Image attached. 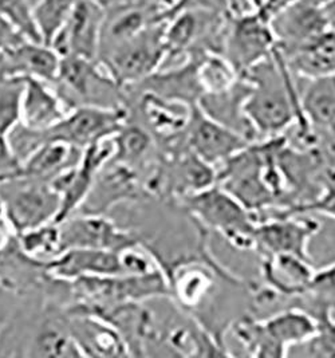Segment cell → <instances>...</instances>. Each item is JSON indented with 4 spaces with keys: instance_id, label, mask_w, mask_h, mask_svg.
Masks as SVG:
<instances>
[{
    "instance_id": "1",
    "label": "cell",
    "mask_w": 335,
    "mask_h": 358,
    "mask_svg": "<svg viewBox=\"0 0 335 358\" xmlns=\"http://www.w3.org/2000/svg\"><path fill=\"white\" fill-rule=\"evenodd\" d=\"M243 78L251 83L244 114L257 138L282 136L297 124L301 144L306 147L314 144L315 131L304 117L292 71L279 50L275 49L270 58L252 67Z\"/></svg>"
},
{
    "instance_id": "2",
    "label": "cell",
    "mask_w": 335,
    "mask_h": 358,
    "mask_svg": "<svg viewBox=\"0 0 335 358\" xmlns=\"http://www.w3.org/2000/svg\"><path fill=\"white\" fill-rule=\"evenodd\" d=\"M51 86L67 112L82 106L127 108V90L94 59L74 55L61 58Z\"/></svg>"
},
{
    "instance_id": "3",
    "label": "cell",
    "mask_w": 335,
    "mask_h": 358,
    "mask_svg": "<svg viewBox=\"0 0 335 358\" xmlns=\"http://www.w3.org/2000/svg\"><path fill=\"white\" fill-rule=\"evenodd\" d=\"M206 228L213 229L241 251L255 248L257 217L234 196L215 184L206 189L173 200Z\"/></svg>"
},
{
    "instance_id": "4",
    "label": "cell",
    "mask_w": 335,
    "mask_h": 358,
    "mask_svg": "<svg viewBox=\"0 0 335 358\" xmlns=\"http://www.w3.org/2000/svg\"><path fill=\"white\" fill-rule=\"evenodd\" d=\"M166 57L165 22H159L102 54L98 62L127 89L160 70Z\"/></svg>"
},
{
    "instance_id": "5",
    "label": "cell",
    "mask_w": 335,
    "mask_h": 358,
    "mask_svg": "<svg viewBox=\"0 0 335 358\" xmlns=\"http://www.w3.org/2000/svg\"><path fill=\"white\" fill-rule=\"evenodd\" d=\"M275 49L276 41L270 20L257 10H245L228 17L222 55L239 77L270 58Z\"/></svg>"
},
{
    "instance_id": "6",
    "label": "cell",
    "mask_w": 335,
    "mask_h": 358,
    "mask_svg": "<svg viewBox=\"0 0 335 358\" xmlns=\"http://www.w3.org/2000/svg\"><path fill=\"white\" fill-rule=\"evenodd\" d=\"M0 200L16 235L55 222L61 197L48 181L15 178L0 182Z\"/></svg>"
},
{
    "instance_id": "7",
    "label": "cell",
    "mask_w": 335,
    "mask_h": 358,
    "mask_svg": "<svg viewBox=\"0 0 335 358\" xmlns=\"http://www.w3.org/2000/svg\"><path fill=\"white\" fill-rule=\"evenodd\" d=\"M128 117V108L82 106L67 112L57 125L48 131H34L35 140L38 147L46 141H62L83 149L98 140L114 136Z\"/></svg>"
},
{
    "instance_id": "8",
    "label": "cell",
    "mask_w": 335,
    "mask_h": 358,
    "mask_svg": "<svg viewBox=\"0 0 335 358\" xmlns=\"http://www.w3.org/2000/svg\"><path fill=\"white\" fill-rule=\"evenodd\" d=\"M59 227L62 251L90 248L121 252L143 242L141 234L120 227L102 213H74L59 223Z\"/></svg>"
},
{
    "instance_id": "9",
    "label": "cell",
    "mask_w": 335,
    "mask_h": 358,
    "mask_svg": "<svg viewBox=\"0 0 335 358\" xmlns=\"http://www.w3.org/2000/svg\"><path fill=\"white\" fill-rule=\"evenodd\" d=\"M320 227L318 220L302 215L270 216L256 224L254 250L260 257L287 254L311 262L308 245Z\"/></svg>"
},
{
    "instance_id": "10",
    "label": "cell",
    "mask_w": 335,
    "mask_h": 358,
    "mask_svg": "<svg viewBox=\"0 0 335 358\" xmlns=\"http://www.w3.org/2000/svg\"><path fill=\"white\" fill-rule=\"evenodd\" d=\"M104 8L96 0H78L50 45L61 57H82L98 61Z\"/></svg>"
},
{
    "instance_id": "11",
    "label": "cell",
    "mask_w": 335,
    "mask_h": 358,
    "mask_svg": "<svg viewBox=\"0 0 335 358\" xmlns=\"http://www.w3.org/2000/svg\"><path fill=\"white\" fill-rule=\"evenodd\" d=\"M250 144L251 141L239 133L209 118L197 105L191 106L185 145L203 162L213 166L220 165Z\"/></svg>"
},
{
    "instance_id": "12",
    "label": "cell",
    "mask_w": 335,
    "mask_h": 358,
    "mask_svg": "<svg viewBox=\"0 0 335 358\" xmlns=\"http://www.w3.org/2000/svg\"><path fill=\"white\" fill-rule=\"evenodd\" d=\"M276 49L285 58L302 49L327 30L322 8L297 0L270 17Z\"/></svg>"
},
{
    "instance_id": "13",
    "label": "cell",
    "mask_w": 335,
    "mask_h": 358,
    "mask_svg": "<svg viewBox=\"0 0 335 358\" xmlns=\"http://www.w3.org/2000/svg\"><path fill=\"white\" fill-rule=\"evenodd\" d=\"M113 163L115 164L111 168H108V164L98 173L90 194L77 213L105 215L122 201H143L149 197L136 168L117 162Z\"/></svg>"
},
{
    "instance_id": "14",
    "label": "cell",
    "mask_w": 335,
    "mask_h": 358,
    "mask_svg": "<svg viewBox=\"0 0 335 358\" xmlns=\"http://www.w3.org/2000/svg\"><path fill=\"white\" fill-rule=\"evenodd\" d=\"M199 57L200 54L188 55L185 57L184 65L164 71L157 70L143 81L127 87V90L146 93L187 106L197 105L204 94L199 80Z\"/></svg>"
},
{
    "instance_id": "15",
    "label": "cell",
    "mask_w": 335,
    "mask_h": 358,
    "mask_svg": "<svg viewBox=\"0 0 335 358\" xmlns=\"http://www.w3.org/2000/svg\"><path fill=\"white\" fill-rule=\"evenodd\" d=\"M67 325L85 357H125L128 346L118 330L85 310L64 308Z\"/></svg>"
},
{
    "instance_id": "16",
    "label": "cell",
    "mask_w": 335,
    "mask_h": 358,
    "mask_svg": "<svg viewBox=\"0 0 335 358\" xmlns=\"http://www.w3.org/2000/svg\"><path fill=\"white\" fill-rule=\"evenodd\" d=\"M45 267L50 277L64 282H73L80 278L124 274L120 252L90 248L64 250L46 262Z\"/></svg>"
},
{
    "instance_id": "17",
    "label": "cell",
    "mask_w": 335,
    "mask_h": 358,
    "mask_svg": "<svg viewBox=\"0 0 335 358\" xmlns=\"http://www.w3.org/2000/svg\"><path fill=\"white\" fill-rule=\"evenodd\" d=\"M251 92V83L240 77L231 87L216 92L204 93L197 102L201 112L216 122L236 131L248 141L255 143L259 138L252 125L244 114V102Z\"/></svg>"
},
{
    "instance_id": "18",
    "label": "cell",
    "mask_w": 335,
    "mask_h": 358,
    "mask_svg": "<svg viewBox=\"0 0 335 358\" xmlns=\"http://www.w3.org/2000/svg\"><path fill=\"white\" fill-rule=\"evenodd\" d=\"M23 80L19 124L31 131H48L64 118L67 109L51 83L36 78Z\"/></svg>"
},
{
    "instance_id": "19",
    "label": "cell",
    "mask_w": 335,
    "mask_h": 358,
    "mask_svg": "<svg viewBox=\"0 0 335 358\" xmlns=\"http://www.w3.org/2000/svg\"><path fill=\"white\" fill-rule=\"evenodd\" d=\"M262 262V274L267 283L266 287L278 298L302 296L314 274L311 262L295 255H264Z\"/></svg>"
},
{
    "instance_id": "20",
    "label": "cell",
    "mask_w": 335,
    "mask_h": 358,
    "mask_svg": "<svg viewBox=\"0 0 335 358\" xmlns=\"http://www.w3.org/2000/svg\"><path fill=\"white\" fill-rule=\"evenodd\" d=\"M259 324L278 358L286 357L288 348L302 345L310 340L317 330L315 318L307 310L301 308L280 311L267 320L259 321Z\"/></svg>"
},
{
    "instance_id": "21",
    "label": "cell",
    "mask_w": 335,
    "mask_h": 358,
    "mask_svg": "<svg viewBox=\"0 0 335 358\" xmlns=\"http://www.w3.org/2000/svg\"><path fill=\"white\" fill-rule=\"evenodd\" d=\"M59 305L45 313L30 337L29 356L35 357H83L67 325L64 310Z\"/></svg>"
},
{
    "instance_id": "22",
    "label": "cell",
    "mask_w": 335,
    "mask_h": 358,
    "mask_svg": "<svg viewBox=\"0 0 335 358\" xmlns=\"http://www.w3.org/2000/svg\"><path fill=\"white\" fill-rule=\"evenodd\" d=\"M80 155L82 149L62 141H46L22 162L19 178L50 181L64 169L80 163Z\"/></svg>"
},
{
    "instance_id": "23",
    "label": "cell",
    "mask_w": 335,
    "mask_h": 358,
    "mask_svg": "<svg viewBox=\"0 0 335 358\" xmlns=\"http://www.w3.org/2000/svg\"><path fill=\"white\" fill-rule=\"evenodd\" d=\"M292 74L307 80L335 74V31L326 30L287 58Z\"/></svg>"
},
{
    "instance_id": "24",
    "label": "cell",
    "mask_w": 335,
    "mask_h": 358,
    "mask_svg": "<svg viewBox=\"0 0 335 358\" xmlns=\"http://www.w3.org/2000/svg\"><path fill=\"white\" fill-rule=\"evenodd\" d=\"M97 176L98 175L94 172L78 163L64 169V172L48 181L61 197V207L54 223L59 224L71 215L80 211L93 188Z\"/></svg>"
},
{
    "instance_id": "25",
    "label": "cell",
    "mask_w": 335,
    "mask_h": 358,
    "mask_svg": "<svg viewBox=\"0 0 335 358\" xmlns=\"http://www.w3.org/2000/svg\"><path fill=\"white\" fill-rule=\"evenodd\" d=\"M301 108L313 128L335 131V74L308 80Z\"/></svg>"
},
{
    "instance_id": "26",
    "label": "cell",
    "mask_w": 335,
    "mask_h": 358,
    "mask_svg": "<svg viewBox=\"0 0 335 358\" xmlns=\"http://www.w3.org/2000/svg\"><path fill=\"white\" fill-rule=\"evenodd\" d=\"M152 134L143 125L131 122L128 117L127 122L114 134L115 155L112 162L134 168L136 164H141L146 159L152 149Z\"/></svg>"
},
{
    "instance_id": "27",
    "label": "cell",
    "mask_w": 335,
    "mask_h": 358,
    "mask_svg": "<svg viewBox=\"0 0 335 358\" xmlns=\"http://www.w3.org/2000/svg\"><path fill=\"white\" fill-rule=\"evenodd\" d=\"M22 251L35 261H51L62 252L59 224L51 222L16 235Z\"/></svg>"
},
{
    "instance_id": "28",
    "label": "cell",
    "mask_w": 335,
    "mask_h": 358,
    "mask_svg": "<svg viewBox=\"0 0 335 358\" xmlns=\"http://www.w3.org/2000/svg\"><path fill=\"white\" fill-rule=\"evenodd\" d=\"M240 77L219 52H204L199 57V80L204 93H216L231 87Z\"/></svg>"
},
{
    "instance_id": "29",
    "label": "cell",
    "mask_w": 335,
    "mask_h": 358,
    "mask_svg": "<svg viewBox=\"0 0 335 358\" xmlns=\"http://www.w3.org/2000/svg\"><path fill=\"white\" fill-rule=\"evenodd\" d=\"M78 0H39L34 8V17L42 39L50 45L66 17Z\"/></svg>"
},
{
    "instance_id": "30",
    "label": "cell",
    "mask_w": 335,
    "mask_h": 358,
    "mask_svg": "<svg viewBox=\"0 0 335 358\" xmlns=\"http://www.w3.org/2000/svg\"><path fill=\"white\" fill-rule=\"evenodd\" d=\"M23 78H0V134L7 136L20 121Z\"/></svg>"
},
{
    "instance_id": "31",
    "label": "cell",
    "mask_w": 335,
    "mask_h": 358,
    "mask_svg": "<svg viewBox=\"0 0 335 358\" xmlns=\"http://www.w3.org/2000/svg\"><path fill=\"white\" fill-rule=\"evenodd\" d=\"M320 213L335 219V168H327L322 176V188L318 195L311 201L301 206L291 207L283 211H275L270 216H290V215H306V213Z\"/></svg>"
},
{
    "instance_id": "32",
    "label": "cell",
    "mask_w": 335,
    "mask_h": 358,
    "mask_svg": "<svg viewBox=\"0 0 335 358\" xmlns=\"http://www.w3.org/2000/svg\"><path fill=\"white\" fill-rule=\"evenodd\" d=\"M333 310H313L310 314L317 321V330L310 340L304 342L307 356L335 357V322L332 318Z\"/></svg>"
},
{
    "instance_id": "33",
    "label": "cell",
    "mask_w": 335,
    "mask_h": 358,
    "mask_svg": "<svg viewBox=\"0 0 335 358\" xmlns=\"http://www.w3.org/2000/svg\"><path fill=\"white\" fill-rule=\"evenodd\" d=\"M0 17H4L24 39L45 43L29 0H0Z\"/></svg>"
},
{
    "instance_id": "34",
    "label": "cell",
    "mask_w": 335,
    "mask_h": 358,
    "mask_svg": "<svg viewBox=\"0 0 335 358\" xmlns=\"http://www.w3.org/2000/svg\"><path fill=\"white\" fill-rule=\"evenodd\" d=\"M187 10L219 13L228 17L245 11L240 8L239 0H175L173 4L162 13L161 20L166 22L169 17H173L177 13L187 11Z\"/></svg>"
},
{
    "instance_id": "35",
    "label": "cell",
    "mask_w": 335,
    "mask_h": 358,
    "mask_svg": "<svg viewBox=\"0 0 335 358\" xmlns=\"http://www.w3.org/2000/svg\"><path fill=\"white\" fill-rule=\"evenodd\" d=\"M27 41L15 29L4 19L0 17V52L4 50L10 49L17 43Z\"/></svg>"
},
{
    "instance_id": "36",
    "label": "cell",
    "mask_w": 335,
    "mask_h": 358,
    "mask_svg": "<svg viewBox=\"0 0 335 358\" xmlns=\"http://www.w3.org/2000/svg\"><path fill=\"white\" fill-rule=\"evenodd\" d=\"M15 238V229L11 226L4 210V206L0 200V250L6 248Z\"/></svg>"
},
{
    "instance_id": "37",
    "label": "cell",
    "mask_w": 335,
    "mask_h": 358,
    "mask_svg": "<svg viewBox=\"0 0 335 358\" xmlns=\"http://www.w3.org/2000/svg\"><path fill=\"white\" fill-rule=\"evenodd\" d=\"M294 1H297V0H264L263 6L257 11L263 17H267L270 20V17L278 14L279 11H282L283 8L288 7L290 4H292Z\"/></svg>"
},
{
    "instance_id": "38",
    "label": "cell",
    "mask_w": 335,
    "mask_h": 358,
    "mask_svg": "<svg viewBox=\"0 0 335 358\" xmlns=\"http://www.w3.org/2000/svg\"><path fill=\"white\" fill-rule=\"evenodd\" d=\"M320 8H322L325 20H326L327 29L335 31V0H330L329 3L322 6Z\"/></svg>"
},
{
    "instance_id": "39",
    "label": "cell",
    "mask_w": 335,
    "mask_h": 358,
    "mask_svg": "<svg viewBox=\"0 0 335 358\" xmlns=\"http://www.w3.org/2000/svg\"><path fill=\"white\" fill-rule=\"evenodd\" d=\"M97 3L102 7V8H106V7H109V6H112L114 3H117V1H120V0H96Z\"/></svg>"
},
{
    "instance_id": "40",
    "label": "cell",
    "mask_w": 335,
    "mask_h": 358,
    "mask_svg": "<svg viewBox=\"0 0 335 358\" xmlns=\"http://www.w3.org/2000/svg\"><path fill=\"white\" fill-rule=\"evenodd\" d=\"M302 1H306V3L313 4V6H317V7H322V6H325L326 3H329L330 0H302Z\"/></svg>"
},
{
    "instance_id": "41",
    "label": "cell",
    "mask_w": 335,
    "mask_h": 358,
    "mask_svg": "<svg viewBox=\"0 0 335 358\" xmlns=\"http://www.w3.org/2000/svg\"><path fill=\"white\" fill-rule=\"evenodd\" d=\"M248 1V4L254 8V10H259L262 6H263V3H264V0H247Z\"/></svg>"
}]
</instances>
